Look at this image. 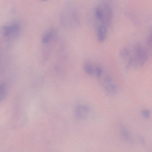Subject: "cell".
Instances as JSON below:
<instances>
[{
	"label": "cell",
	"mask_w": 152,
	"mask_h": 152,
	"mask_svg": "<svg viewBox=\"0 0 152 152\" xmlns=\"http://www.w3.org/2000/svg\"><path fill=\"white\" fill-rule=\"evenodd\" d=\"M132 49V54L126 66L128 70H136L141 68L149 57L147 50L140 43L135 44Z\"/></svg>",
	"instance_id": "1"
},
{
	"label": "cell",
	"mask_w": 152,
	"mask_h": 152,
	"mask_svg": "<svg viewBox=\"0 0 152 152\" xmlns=\"http://www.w3.org/2000/svg\"><path fill=\"white\" fill-rule=\"evenodd\" d=\"M20 27L18 23L12 22L3 26L1 30L3 36L7 38H12L19 34Z\"/></svg>",
	"instance_id": "2"
},
{
	"label": "cell",
	"mask_w": 152,
	"mask_h": 152,
	"mask_svg": "<svg viewBox=\"0 0 152 152\" xmlns=\"http://www.w3.org/2000/svg\"><path fill=\"white\" fill-rule=\"evenodd\" d=\"M104 89L108 95H115L117 93V89L112 78L109 75L105 76L102 81Z\"/></svg>",
	"instance_id": "3"
},
{
	"label": "cell",
	"mask_w": 152,
	"mask_h": 152,
	"mask_svg": "<svg viewBox=\"0 0 152 152\" xmlns=\"http://www.w3.org/2000/svg\"><path fill=\"white\" fill-rule=\"evenodd\" d=\"M90 112L89 107L85 105L80 104L76 107L75 110L76 118L79 120H84L87 118Z\"/></svg>",
	"instance_id": "4"
},
{
	"label": "cell",
	"mask_w": 152,
	"mask_h": 152,
	"mask_svg": "<svg viewBox=\"0 0 152 152\" xmlns=\"http://www.w3.org/2000/svg\"><path fill=\"white\" fill-rule=\"evenodd\" d=\"M132 48L129 46L123 47L120 51V58L124 61H126L130 58L132 53Z\"/></svg>",
	"instance_id": "5"
},
{
	"label": "cell",
	"mask_w": 152,
	"mask_h": 152,
	"mask_svg": "<svg viewBox=\"0 0 152 152\" xmlns=\"http://www.w3.org/2000/svg\"><path fill=\"white\" fill-rule=\"evenodd\" d=\"M107 29L104 25L100 26L97 30V39L99 42L102 43L105 41L107 34Z\"/></svg>",
	"instance_id": "6"
},
{
	"label": "cell",
	"mask_w": 152,
	"mask_h": 152,
	"mask_svg": "<svg viewBox=\"0 0 152 152\" xmlns=\"http://www.w3.org/2000/svg\"><path fill=\"white\" fill-rule=\"evenodd\" d=\"M55 32L54 31L51 30L45 33L42 38V43L44 44L49 43L55 36Z\"/></svg>",
	"instance_id": "7"
},
{
	"label": "cell",
	"mask_w": 152,
	"mask_h": 152,
	"mask_svg": "<svg viewBox=\"0 0 152 152\" xmlns=\"http://www.w3.org/2000/svg\"><path fill=\"white\" fill-rule=\"evenodd\" d=\"M121 131V135L124 139L130 144L133 143V138L128 130L125 128H122Z\"/></svg>",
	"instance_id": "8"
},
{
	"label": "cell",
	"mask_w": 152,
	"mask_h": 152,
	"mask_svg": "<svg viewBox=\"0 0 152 152\" xmlns=\"http://www.w3.org/2000/svg\"><path fill=\"white\" fill-rule=\"evenodd\" d=\"M83 69L85 72L88 75L93 76L95 74V69L91 64L87 63L85 64Z\"/></svg>",
	"instance_id": "9"
},
{
	"label": "cell",
	"mask_w": 152,
	"mask_h": 152,
	"mask_svg": "<svg viewBox=\"0 0 152 152\" xmlns=\"http://www.w3.org/2000/svg\"><path fill=\"white\" fill-rule=\"evenodd\" d=\"M103 11L100 7H97L95 10V13L98 19L101 22L104 20V15Z\"/></svg>",
	"instance_id": "10"
},
{
	"label": "cell",
	"mask_w": 152,
	"mask_h": 152,
	"mask_svg": "<svg viewBox=\"0 0 152 152\" xmlns=\"http://www.w3.org/2000/svg\"><path fill=\"white\" fill-rule=\"evenodd\" d=\"M147 50L149 55L150 54L152 56V32L149 36L147 40Z\"/></svg>",
	"instance_id": "11"
},
{
	"label": "cell",
	"mask_w": 152,
	"mask_h": 152,
	"mask_svg": "<svg viewBox=\"0 0 152 152\" xmlns=\"http://www.w3.org/2000/svg\"><path fill=\"white\" fill-rule=\"evenodd\" d=\"M95 74L96 77L100 79L102 77V71L101 67H96L95 70Z\"/></svg>",
	"instance_id": "12"
},
{
	"label": "cell",
	"mask_w": 152,
	"mask_h": 152,
	"mask_svg": "<svg viewBox=\"0 0 152 152\" xmlns=\"http://www.w3.org/2000/svg\"><path fill=\"white\" fill-rule=\"evenodd\" d=\"M143 116L146 118H148L150 115V110L147 109H145L142 110V112Z\"/></svg>",
	"instance_id": "13"
},
{
	"label": "cell",
	"mask_w": 152,
	"mask_h": 152,
	"mask_svg": "<svg viewBox=\"0 0 152 152\" xmlns=\"http://www.w3.org/2000/svg\"><path fill=\"white\" fill-rule=\"evenodd\" d=\"M43 1H46V0H43Z\"/></svg>",
	"instance_id": "14"
}]
</instances>
